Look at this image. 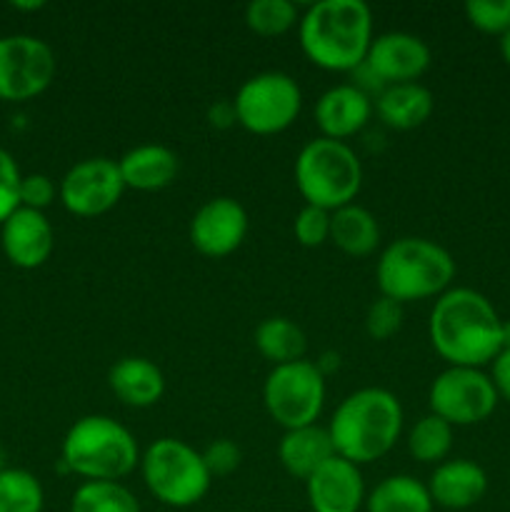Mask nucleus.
Wrapping results in <instances>:
<instances>
[{"instance_id": "obj_3", "label": "nucleus", "mask_w": 510, "mask_h": 512, "mask_svg": "<svg viewBox=\"0 0 510 512\" xmlns=\"http://www.w3.org/2000/svg\"><path fill=\"white\" fill-rule=\"evenodd\" d=\"M403 430L400 400L385 388H363L350 393L335 408L328 433L335 455L353 465H368L393 450Z\"/></svg>"}, {"instance_id": "obj_7", "label": "nucleus", "mask_w": 510, "mask_h": 512, "mask_svg": "<svg viewBox=\"0 0 510 512\" xmlns=\"http://www.w3.org/2000/svg\"><path fill=\"white\" fill-rule=\"evenodd\" d=\"M145 488L168 508H193L208 495L213 475L205 468L203 453L175 438H160L140 458Z\"/></svg>"}, {"instance_id": "obj_10", "label": "nucleus", "mask_w": 510, "mask_h": 512, "mask_svg": "<svg viewBox=\"0 0 510 512\" xmlns=\"http://www.w3.org/2000/svg\"><path fill=\"white\" fill-rule=\"evenodd\" d=\"M55 53L35 35L0 38V100L23 103L38 98L55 78Z\"/></svg>"}, {"instance_id": "obj_16", "label": "nucleus", "mask_w": 510, "mask_h": 512, "mask_svg": "<svg viewBox=\"0 0 510 512\" xmlns=\"http://www.w3.org/2000/svg\"><path fill=\"white\" fill-rule=\"evenodd\" d=\"M0 245L15 268L35 270L53 253V225L40 210L18 208L0 225Z\"/></svg>"}, {"instance_id": "obj_25", "label": "nucleus", "mask_w": 510, "mask_h": 512, "mask_svg": "<svg viewBox=\"0 0 510 512\" xmlns=\"http://www.w3.org/2000/svg\"><path fill=\"white\" fill-rule=\"evenodd\" d=\"M255 348L263 355L265 360H270L275 365L295 363V360H303L305 348H308V340L305 333L288 318H265L263 323L255 328Z\"/></svg>"}, {"instance_id": "obj_24", "label": "nucleus", "mask_w": 510, "mask_h": 512, "mask_svg": "<svg viewBox=\"0 0 510 512\" xmlns=\"http://www.w3.org/2000/svg\"><path fill=\"white\" fill-rule=\"evenodd\" d=\"M428 485L413 475H390L365 495V512H433Z\"/></svg>"}, {"instance_id": "obj_34", "label": "nucleus", "mask_w": 510, "mask_h": 512, "mask_svg": "<svg viewBox=\"0 0 510 512\" xmlns=\"http://www.w3.org/2000/svg\"><path fill=\"white\" fill-rule=\"evenodd\" d=\"M58 195V188H55L53 180L43 173H30L23 175L20 180V208L40 210L43 213L50 203Z\"/></svg>"}, {"instance_id": "obj_13", "label": "nucleus", "mask_w": 510, "mask_h": 512, "mask_svg": "<svg viewBox=\"0 0 510 512\" xmlns=\"http://www.w3.org/2000/svg\"><path fill=\"white\" fill-rule=\"evenodd\" d=\"M248 213L235 198H210L190 220V243L205 258H225L243 245Z\"/></svg>"}, {"instance_id": "obj_21", "label": "nucleus", "mask_w": 510, "mask_h": 512, "mask_svg": "<svg viewBox=\"0 0 510 512\" xmlns=\"http://www.w3.org/2000/svg\"><path fill=\"white\" fill-rule=\"evenodd\" d=\"M335 455L333 440H330L328 428L320 425H305V428L285 430L278 445V458L283 468L293 478L308 480L320 465L328 463Z\"/></svg>"}, {"instance_id": "obj_2", "label": "nucleus", "mask_w": 510, "mask_h": 512, "mask_svg": "<svg viewBox=\"0 0 510 512\" xmlns=\"http://www.w3.org/2000/svg\"><path fill=\"white\" fill-rule=\"evenodd\" d=\"M298 35L310 63L333 73H350L368 58L373 13L363 0H320L305 10Z\"/></svg>"}, {"instance_id": "obj_18", "label": "nucleus", "mask_w": 510, "mask_h": 512, "mask_svg": "<svg viewBox=\"0 0 510 512\" xmlns=\"http://www.w3.org/2000/svg\"><path fill=\"white\" fill-rule=\"evenodd\" d=\"M488 490V475L470 460H445L430 475L428 493L433 505L445 510H468L480 503Z\"/></svg>"}, {"instance_id": "obj_23", "label": "nucleus", "mask_w": 510, "mask_h": 512, "mask_svg": "<svg viewBox=\"0 0 510 512\" xmlns=\"http://www.w3.org/2000/svg\"><path fill=\"white\" fill-rule=\"evenodd\" d=\"M330 243L350 258H365L380 243V225L363 205H345L330 213Z\"/></svg>"}, {"instance_id": "obj_41", "label": "nucleus", "mask_w": 510, "mask_h": 512, "mask_svg": "<svg viewBox=\"0 0 510 512\" xmlns=\"http://www.w3.org/2000/svg\"><path fill=\"white\" fill-rule=\"evenodd\" d=\"M3 460H5V453H3V448H0V470H5V465H3Z\"/></svg>"}, {"instance_id": "obj_31", "label": "nucleus", "mask_w": 510, "mask_h": 512, "mask_svg": "<svg viewBox=\"0 0 510 512\" xmlns=\"http://www.w3.org/2000/svg\"><path fill=\"white\" fill-rule=\"evenodd\" d=\"M465 15L483 33L503 35L510 30V0H468Z\"/></svg>"}, {"instance_id": "obj_26", "label": "nucleus", "mask_w": 510, "mask_h": 512, "mask_svg": "<svg viewBox=\"0 0 510 512\" xmlns=\"http://www.w3.org/2000/svg\"><path fill=\"white\" fill-rule=\"evenodd\" d=\"M70 512H140V503L118 480H85L70 498Z\"/></svg>"}, {"instance_id": "obj_1", "label": "nucleus", "mask_w": 510, "mask_h": 512, "mask_svg": "<svg viewBox=\"0 0 510 512\" xmlns=\"http://www.w3.org/2000/svg\"><path fill=\"white\" fill-rule=\"evenodd\" d=\"M435 353L453 368H480L503 350V320L493 303L473 288H450L435 300L428 320Z\"/></svg>"}, {"instance_id": "obj_37", "label": "nucleus", "mask_w": 510, "mask_h": 512, "mask_svg": "<svg viewBox=\"0 0 510 512\" xmlns=\"http://www.w3.org/2000/svg\"><path fill=\"white\" fill-rule=\"evenodd\" d=\"M208 120L213 128H230L233 123H238V118H235V105L233 100H218L215 105H210L208 110Z\"/></svg>"}, {"instance_id": "obj_9", "label": "nucleus", "mask_w": 510, "mask_h": 512, "mask_svg": "<svg viewBox=\"0 0 510 512\" xmlns=\"http://www.w3.org/2000/svg\"><path fill=\"white\" fill-rule=\"evenodd\" d=\"M263 403L280 428L315 425L325 405V375L308 360L275 365L265 378Z\"/></svg>"}, {"instance_id": "obj_32", "label": "nucleus", "mask_w": 510, "mask_h": 512, "mask_svg": "<svg viewBox=\"0 0 510 512\" xmlns=\"http://www.w3.org/2000/svg\"><path fill=\"white\" fill-rule=\"evenodd\" d=\"M295 240L305 248H320L325 240H330V210L303 205L295 215Z\"/></svg>"}, {"instance_id": "obj_12", "label": "nucleus", "mask_w": 510, "mask_h": 512, "mask_svg": "<svg viewBox=\"0 0 510 512\" xmlns=\"http://www.w3.org/2000/svg\"><path fill=\"white\" fill-rule=\"evenodd\" d=\"M125 183L118 160L85 158L63 175L58 188L60 203L78 218H95L115 208Z\"/></svg>"}, {"instance_id": "obj_17", "label": "nucleus", "mask_w": 510, "mask_h": 512, "mask_svg": "<svg viewBox=\"0 0 510 512\" xmlns=\"http://www.w3.org/2000/svg\"><path fill=\"white\" fill-rule=\"evenodd\" d=\"M373 113V100L355 83L335 85L325 90L315 103V123L323 138L343 140L360 133Z\"/></svg>"}, {"instance_id": "obj_11", "label": "nucleus", "mask_w": 510, "mask_h": 512, "mask_svg": "<svg viewBox=\"0 0 510 512\" xmlns=\"http://www.w3.org/2000/svg\"><path fill=\"white\" fill-rule=\"evenodd\" d=\"M428 403L433 415L450 425H475L493 415L498 393L480 368H453L438 375L430 385Z\"/></svg>"}, {"instance_id": "obj_35", "label": "nucleus", "mask_w": 510, "mask_h": 512, "mask_svg": "<svg viewBox=\"0 0 510 512\" xmlns=\"http://www.w3.org/2000/svg\"><path fill=\"white\" fill-rule=\"evenodd\" d=\"M240 458H243L240 448L235 443H230V440H215L203 453L205 468H208V473L213 478H225V475L235 473L240 465Z\"/></svg>"}, {"instance_id": "obj_20", "label": "nucleus", "mask_w": 510, "mask_h": 512, "mask_svg": "<svg viewBox=\"0 0 510 512\" xmlns=\"http://www.w3.org/2000/svg\"><path fill=\"white\" fill-rule=\"evenodd\" d=\"M118 168L120 175H123L125 188L153 193V190H163L173 183L180 163L178 155L170 148L158 143H148L128 150L118 160Z\"/></svg>"}, {"instance_id": "obj_14", "label": "nucleus", "mask_w": 510, "mask_h": 512, "mask_svg": "<svg viewBox=\"0 0 510 512\" xmlns=\"http://www.w3.org/2000/svg\"><path fill=\"white\" fill-rule=\"evenodd\" d=\"M363 65L383 85L415 83L428 70L430 48L418 35L393 30L373 38Z\"/></svg>"}, {"instance_id": "obj_27", "label": "nucleus", "mask_w": 510, "mask_h": 512, "mask_svg": "<svg viewBox=\"0 0 510 512\" xmlns=\"http://www.w3.org/2000/svg\"><path fill=\"white\" fill-rule=\"evenodd\" d=\"M453 448V425L438 415H423L408 435V453L418 463H443Z\"/></svg>"}, {"instance_id": "obj_38", "label": "nucleus", "mask_w": 510, "mask_h": 512, "mask_svg": "<svg viewBox=\"0 0 510 512\" xmlns=\"http://www.w3.org/2000/svg\"><path fill=\"white\" fill-rule=\"evenodd\" d=\"M500 55H503L505 63L510 65V30H505V33L500 35Z\"/></svg>"}, {"instance_id": "obj_30", "label": "nucleus", "mask_w": 510, "mask_h": 512, "mask_svg": "<svg viewBox=\"0 0 510 512\" xmlns=\"http://www.w3.org/2000/svg\"><path fill=\"white\" fill-rule=\"evenodd\" d=\"M403 325V305L395 303V300L375 298L368 305V313H365V333L373 340H390Z\"/></svg>"}, {"instance_id": "obj_29", "label": "nucleus", "mask_w": 510, "mask_h": 512, "mask_svg": "<svg viewBox=\"0 0 510 512\" xmlns=\"http://www.w3.org/2000/svg\"><path fill=\"white\" fill-rule=\"evenodd\" d=\"M298 23V8L290 0H253L245 8V25L263 38H278Z\"/></svg>"}, {"instance_id": "obj_36", "label": "nucleus", "mask_w": 510, "mask_h": 512, "mask_svg": "<svg viewBox=\"0 0 510 512\" xmlns=\"http://www.w3.org/2000/svg\"><path fill=\"white\" fill-rule=\"evenodd\" d=\"M490 380H493L498 398H505L510 403V350H500V353L495 355Z\"/></svg>"}, {"instance_id": "obj_8", "label": "nucleus", "mask_w": 510, "mask_h": 512, "mask_svg": "<svg viewBox=\"0 0 510 512\" xmlns=\"http://www.w3.org/2000/svg\"><path fill=\"white\" fill-rule=\"evenodd\" d=\"M233 105L235 118L248 133L275 135L298 120L303 93L288 73L265 70L240 85Z\"/></svg>"}, {"instance_id": "obj_5", "label": "nucleus", "mask_w": 510, "mask_h": 512, "mask_svg": "<svg viewBox=\"0 0 510 512\" xmlns=\"http://www.w3.org/2000/svg\"><path fill=\"white\" fill-rule=\"evenodd\" d=\"M60 463L85 480H118L140 465L138 440L108 415H85L70 425L60 448Z\"/></svg>"}, {"instance_id": "obj_4", "label": "nucleus", "mask_w": 510, "mask_h": 512, "mask_svg": "<svg viewBox=\"0 0 510 512\" xmlns=\"http://www.w3.org/2000/svg\"><path fill=\"white\" fill-rule=\"evenodd\" d=\"M455 278V260L443 245L428 238H398L380 253L375 265L380 295L405 305L435 298Z\"/></svg>"}, {"instance_id": "obj_19", "label": "nucleus", "mask_w": 510, "mask_h": 512, "mask_svg": "<svg viewBox=\"0 0 510 512\" xmlns=\"http://www.w3.org/2000/svg\"><path fill=\"white\" fill-rule=\"evenodd\" d=\"M108 385L120 403L130 408H150L158 403L165 393V378L158 365L140 355L120 358L110 368Z\"/></svg>"}, {"instance_id": "obj_6", "label": "nucleus", "mask_w": 510, "mask_h": 512, "mask_svg": "<svg viewBox=\"0 0 510 512\" xmlns=\"http://www.w3.org/2000/svg\"><path fill=\"white\" fill-rule=\"evenodd\" d=\"M295 185L305 205L323 210L345 208L363 185V165L343 140L315 138L300 148L295 158Z\"/></svg>"}, {"instance_id": "obj_40", "label": "nucleus", "mask_w": 510, "mask_h": 512, "mask_svg": "<svg viewBox=\"0 0 510 512\" xmlns=\"http://www.w3.org/2000/svg\"><path fill=\"white\" fill-rule=\"evenodd\" d=\"M43 5H45L43 0H35V3H20V0H15L13 8H18V10H40Z\"/></svg>"}, {"instance_id": "obj_33", "label": "nucleus", "mask_w": 510, "mask_h": 512, "mask_svg": "<svg viewBox=\"0 0 510 512\" xmlns=\"http://www.w3.org/2000/svg\"><path fill=\"white\" fill-rule=\"evenodd\" d=\"M20 175L18 163L5 148H0V225L20 208Z\"/></svg>"}, {"instance_id": "obj_22", "label": "nucleus", "mask_w": 510, "mask_h": 512, "mask_svg": "<svg viewBox=\"0 0 510 512\" xmlns=\"http://www.w3.org/2000/svg\"><path fill=\"white\" fill-rule=\"evenodd\" d=\"M433 108V93L420 83L385 85L375 98L378 118L393 130L420 128L433 115Z\"/></svg>"}, {"instance_id": "obj_15", "label": "nucleus", "mask_w": 510, "mask_h": 512, "mask_svg": "<svg viewBox=\"0 0 510 512\" xmlns=\"http://www.w3.org/2000/svg\"><path fill=\"white\" fill-rule=\"evenodd\" d=\"M313 512H358L365 505V483L358 465L333 455L305 480Z\"/></svg>"}, {"instance_id": "obj_39", "label": "nucleus", "mask_w": 510, "mask_h": 512, "mask_svg": "<svg viewBox=\"0 0 510 512\" xmlns=\"http://www.w3.org/2000/svg\"><path fill=\"white\" fill-rule=\"evenodd\" d=\"M500 345H503V350H510V320H503V333H500Z\"/></svg>"}, {"instance_id": "obj_28", "label": "nucleus", "mask_w": 510, "mask_h": 512, "mask_svg": "<svg viewBox=\"0 0 510 512\" xmlns=\"http://www.w3.org/2000/svg\"><path fill=\"white\" fill-rule=\"evenodd\" d=\"M40 480L23 468L0 470V512H43Z\"/></svg>"}]
</instances>
